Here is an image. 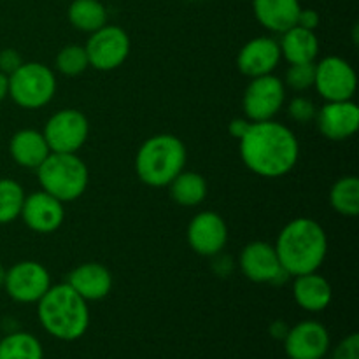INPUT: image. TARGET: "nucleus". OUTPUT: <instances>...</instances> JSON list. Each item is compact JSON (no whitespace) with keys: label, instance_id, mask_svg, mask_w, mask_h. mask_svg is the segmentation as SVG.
Here are the masks:
<instances>
[{"label":"nucleus","instance_id":"f257e3e1","mask_svg":"<svg viewBox=\"0 0 359 359\" xmlns=\"http://www.w3.org/2000/svg\"><path fill=\"white\" fill-rule=\"evenodd\" d=\"M241 158L252 174L266 179L290 174L300 158V144L290 126L269 121L251 123L248 132L238 139Z\"/></svg>","mask_w":359,"mask_h":359},{"label":"nucleus","instance_id":"f03ea898","mask_svg":"<svg viewBox=\"0 0 359 359\" xmlns=\"http://www.w3.org/2000/svg\"><path fill=\"white\" fill-rule=\"evenodd\" d=\"M280 266L291 277L318 272L328 255V235L312 217H297L280 230L276 242Z\"/></svg>","mask_w":359,"mask_h":359},{"label":"nucleus","instance_id":"7ed1b4c3","mask_svg":"<svg viewBox=\"0 0 359 359\" xmlns=\"http://www.w3.org/2000/svg\"><path fill=\"white\" fill-rule=\"evenodd\" d=\"M37 316L49 335L65 342L81 339L90 326L88 302L67 283L51 284L37 302Z\"/></svg>","mask_w":359,"mask_h":359},{"label":"nucleus","instance_id":"20e7f679","mask_svg":"<svg viewBox=\"0 0 359 359\" xmlns=\"http://www.w3.org/2000/svg\"><path fill=\"white\" fill-rule=\"evenodd\" d=\"M188 151L184 142L172 133H158L144 140L135 154V172L144 184L165 188L186 167Z\"/></svg>","mask_w":359,"mask_h":359},{"label":"nucleus","instance_id":"39448f33","mask_svg":"<svg viewBox=\"0 0 359 359\" xmlns=\"http://www.w3.org/2000/svg\"><path fill=\"white\" fill-rule=\"evenodd\" d=\"M37 177L42 191L60 202H74L86 191L90 172L77 153H49L39 165Z\"/></svg>","mask_w":359,"mask_h":359},{"label":"nucleus","instance_id":"423d86ee","mask_svg":"<svg viewBox=\"0 0 359 359\" xmlns=\"http://www.w3.org/2000/svg\"><path fill=\"white\" fill-rule=\"evenodd\" d=\"M56 77L48 65L39 62L21 63L9 76V97L23 109L46 107L55 98Z\"/></svg>","mask_w":359,"mask_h":359},{"label":"nucleus","instance_id":"0eeeda50","mask_svg":"<svg viewBox=\"0 0 359 359\" xmlns=\"http://www.w3.org/2000/svg\"><path fill=\"white\" fill-rule=\"evenodd\" d=\"M286 104V84L273 74L252 77L242 97V109L249 121H269Z\"/></svg>","mask_w":359,"mask_h":359},{"label":"nucleus","instance_id":"6e6552de","mask_svg":"<svg viewBox=\"0 0 359 359\" xmlns=\"http://www.w3.org/2000/svg\"><path fill=\"white\" fill-rule=\"evenodd\" d=\"M130 48L132 42L128 34L121 27L109 23L90 34V39L84 46L90 67L100 72L119 69L128 58Z\"/></svg>","mask_w":359,"mask_h":359},{"label":"nucleus","instance_id":"1a4fd4ad","mask_svg":"<svg viewBox=\"0 0 359 359\" xmlns=\"http://www.w3.org/2000/svg\"><path fill=\"white\" fill-rule=\"evenodd\" d=\"M42 135L51 153H77L90 135V123L77 109H62L48 119Z\"/></svg>","mask_w":359,"mask_h":359},{"label":"nucleus","instance_id":"9d476101","mask_svg":"<svg viewBox=\"0 0 359 359\" xmlns=\"http://www.w3.org/2000/svg\"><path fill=\"white\" fill-rule=\"evenodd\" d=\"M314 88L326 102L353 100L358 90L356 70L340 56H326L316 63Z\"/></svg>","mask_w":359,"mask_h":359},{"label":"nucleus","instance_id":"9b49d317","mask_svg":"<svg viewBox=\"0 0 359 359\" xmlns=\"http://www.w3.org/2000/svg\"><path fill=\"white\" fill-rule=\"evenodd\" d=\"M7 294L20 304H37L51 287V276L48 269L37 262H20L6 270L4 280Z\"/></svg>","mask_w":359,"mask_h":359},{"label":"nucleus","instance_id":"f8f14e48","mask_svg":"<svg viewBox=\"0 0 359 359\" xmlns=\"http://www.w3.org/2000/svg\"><path fill=\"white\" fill-rule=\"evenodd\" d=\"M238 266L242 273L256 284H273L290 277L280 266L276 248L269 242L256 241L245 245L238 256Z\"/></svg>","mask_w":359,"mask_h":359},{"label":"nucleus","instance_id":"ddd939ff","mask_svg":"<svg viewBox=\"0 0 359 359\" xmlns=\"http://www.w3.org/2000/svg\"><path fill=\"white\" fill-rule=\"evenodd\" d=\"M188 244L196 255L212 256L221 255L228 242V226L223 217L212 210L198 212L188 224L186 231Z\"/></svg>","mask_w":359,"mask_h":359},{"label":"nucleus","instance_id":"4468645a","mask_svg":"<svg viewBox=\"0 0 359 359\" xmlns=\"http://www.w3.org/2000/svg\"><path fill=\"white\" fill-rule=\"evenodd\" d=\"M283 342L290 359H323L330 351V333L321 323L302 321L291 326Z\"/></svg>","mask_w":359,"mask_h":359},{"label":"nucleus","instance_id":"2eb2a0df","mask_svg":"<svg viewBox=\"0 0 359 359\" xmlns=\"http://www.w3.org/2000/svg\"><path fill=\"white\" fill-rule=\"evenodd\" d=\"M20 217L35 233H53L65 221V207L63 202L41 189L25 196Z\"/></svg>","mask_w":359,"mask_h":359},{"label":"nucleus","instance_id":"dca6fc26","mask_svg":"<svg viewBox=\"0 0 359 359\" xmlns=\"http://www.w3.org/2000/svg\"><path fill=\"white\" fill-rule=\"evenodd\" d=\"M318 128L326 139L347 140L359 128V107L354 100L326 102L316 114Z\"/></svg>","mask_w":359,"mask_h":359},{"label":"nucleus","instance_id":"f3484780","mask_svg":"<svg viewBox=\"0 0 359 359\" xmlns=\"http://www.w3.org/2000/svg\"><path fill=\"white\" fill-rule=\"evenodd\" d=\"M279 42L272 37H255L242 46L237 56V67L245 77L266 76L272 74L280 63Z\"/></svg>","mask_w":359,"mask_h":359},{"label":"nucleus","instance_id":"a211bd4d","mask_svg":"<svg viewBox=\"0 0 359 359\" xmlns=\"http://www.w3.org/2000/svg\"><path fill=\"white\" fill-rule=\"evenodd\" d=\"M65 283L86 302H98L111 293L112 273L102 263L88 262L76 266Z\"/></svg>","mask_w":359,"mask_h":359},{"label":"nucleus","instance_id":"6ab92c4d","mask_svg":"<svg viewBox=\"0 0 359 359\" xmlns=\"http://www.w3.org/2000/svg\"><path fill=\"white\" fill-rule=\"evenodd\" d=\"M300 11V0H252V13L258 23L273 34L294 27Z\"/></svg>","mask_w":359,"mask_h":359},{"label":"nucleus","instance_id":"aec40b11","mask_svg":"<svg viewBox=\"0 0 359 359\" xmlns=\"http://www.w3.org/2000/svg\"><path fill=\"white\" fill-rule=\"evenodd\" d=\"M293 297L298 307L307 312H323L332 304V284L321 273L311 272L294 277Z\"/></svg>","mask_w":359,"mask_h":359},{"label":"nucleus","instance_id":"412c9836","mask_svg":"<svg viewBox=\"0 0 359 359\" xmlns=\"http://www.w3.org/2000/svg\"><path fill=\"white\" fill-rule=\"evenodd\" d=\"M9 153L20 167L37 170L39 165L49 156L51 149H49L42 132L34 128H25L13 135L9 142Z\"/></svg>","mask_w":359,"mask_h":359},{"label":"nucleus","instance_id":"4be33fe9","mask_svg":"<svg viewBox=\"0 0 359 359\" xmlns=\"http://www.w3.org/2000/svg\"><path fill=\"white\" fill-rule=\"evenodd\" d=\"M280 56L287 63H312L319 55V39L314 30H307L298 25L280 34Z\"/></svg>","mask_w":359,"mask_h":359},{"label":"nucleus","instance_id":"5701e85b","mask_svg":"<svg viewBox=\"0 0 359 359\" xmlns=\"http://www.w3.org/2000/svg\"><path fill=\"white\" fill-rule=\"evenodd\" d=\"M67 18L76 30L93 34L107 25V9L100 0H72Z\"/></svg>","mask_w":359,"mask_h":359},{"label":"nucleus","instance_id":"b1692460","mask_svg":"<svg viewBox=\"0 0 359 359\" xmlns=\"http://www.w3.org/2000/svg\"><path fill=\"white\" fill-rule=\"evenodd\" d=\"M168 188H170L172 200L181 207L200 205L207 196V181L198 172L182 170L168 184Z\"/></svg>","mask_w":359,"mask_h":359},{"label":"nucleus","instance_id":"393cba45","mask_svg":"<svg viewBox=\"0 0 359 359\" xmlns=\"http://www.w3.org/2000/svg\"><path fill=\"white\" fill-rule=\"evenodd\" d=\"M330 203L333 210L346 217L359 214V179L356 175H344L330 189Z\"/></svg>","mask_w":359,"mask_h":359},{"label":"nucleus","instance_id":"a878e982","mask_svg":"<svg viewBox=\"0 0 359 359\" xmlns=\"http://www.w3.org/2000/svg\"><path fill=\"white\" fill-rule=\"evenodd\" d=\"M0 359H44V351L32 333L11 332L0 340Z\"/></svg>","mask_w":359,"mask_h":359},{"label":"nucleus","instance_id":"bb28decb","mask_svg":"<svg viewBox=\"0 0 359 359\" xmlns=\"http://www.w3.org/2000/svg\"><path fill=\"white\" fill-rule=\"evenodd\" d=\"M25 189L14 179H0V224L16 221L25 202Z\"/></svg>","mask_w":359,"mask_h":359},{"label":"nucleus","instance_id":"cd10ccee","mask_svg":"<svg viewBox=\"0 0 359 359\" xmlns=\"http://www.w3.org/2000/svg\"><path fill=\"white\" fill-rule=\"evenodd\" d=\"M88 67H90V62H88V55L84 46H65V48L60 49V53L56 55V69H58V72L63 74V76H81Z\"/></svg>","mask_w":359,"mask_h":359},{"label":"nucleus","instance_id":"c85d7f7f","mask_svg":"<svg viewBox=\"0 0 359 359\" xmlns=\"http://www.w3.org/2000/svg\"><path fill=\"white\" fill-rule=\"evenodd\" d=\"M316 62L312 63H291L286 70L284 84L294 91H305L314 86Z\"/></svg>","mask_w":359,"mask_h":359},{"label":"nucleus","instance_id":"c756f323","mask_svg":"<svg viewBox=\"0 0 359 359\" xmlns=\"http://www.w3.org/2000/svg\"><path fill=\"white\" fill-rule=\"evenodd\" d=\"M316 114H318V107L307 97H294L287 104V116L300 125L314 121Z\"/></svg>","mask_w":359,"mask_h":359},{"label":"nucleus","instance_id":"7c9ffc66","mask_svg":"<svg viewBox=\"0 0 359 359\" xmlns=\"http://www.w3.org/2000/svg\"><path fill=\"white\" fill-rule=\"evenodd\" d=\"M332 359H359V335L353 333V335L346 337L339 346L333 351Z\"/></svg>","mask_w":359,"mask_h":359},{"label":"nucleus","instance_id":"2f4dec72","mask_svg":"<svg viewBox=\"0 0 359 359\" xmlns=\"http://www.w3.org/2000/svg\"><path fill=\"white\" fill-rule=\"evenodd\" d=\"M21 63H23V58H21V55L16 49L9 48L0 51V72H4L6 76L16 72L21 67Z\"/></svg>","mask_w":359,"mask_h":359},{"label":"nucleus","instance_id":"473e14b6","mask_svg":"<svg viewBox=\"0 0 359 359\" xmlns=\"http://www.w3.org/2000/svg\"><path fill=\"white\" fill-rule=\"evenodd\" d=\"M298 27L302 28H307V30H314L319 27V14L318 11L314 9H304L302 7L300 14H298V21H297Z\"/></svg>","mask_w":359,"mask_h":359},{"label":"nucleus","instance_id":"72a5a7b5","mask_svg":"<svg viewBox=\"0 0 359 359\" xmlns=\"http://www.w3.org/2000/svg\"><path fill=\"white\" fill-rule=\"evenodd\" d=\"M252 121H249L248 118H237V119H231L230 125H228V132H230L231 137L235 139H242L244 133L248 132V128L251 126Z\"/></svg>","mask_w":359,"mask_h":359},{"label":"nucleus","instance_id":"f704fd0d","mask_svg":"<svg viewBox=\"0 0 359 359\" xmlns=\"http://www.w3.org/2000/svg\"><path fill=\"white\" fill-rule=\"evenodd\" d=\"M287 332H290V326H287V323L273 321L272 325H270V337H272V339L284 340L286 339Z\"/></svg>","mask_w":359,"mask_h":359},{"label":"nucleus","instance_id":"c9c22d12","mask_svg":"<svg viewBox=\"0 0 359 359\" xmlns=\"http://www.w3.org/2000/svg\"><path fill=\"white\" fill-rule=\"evenodd\" d=\"M9 95V76L0 72V102Z\"/></svg>","mask_w":359,"mask_h":359},{"label":"nucleus","instance_id":"e433bc0d","mask_svg":"<svg viewBox=\"0 0 359 359\" xmlns=\"http://www.w3.org/2000/svg\"><path fill=\"white\" fill-rule=\"evenodd\" d=\"M4 280H6V269L0 265V287L4 286Z\"/></svg>","mask_w":359,"mask_h":359}]
</instances>
